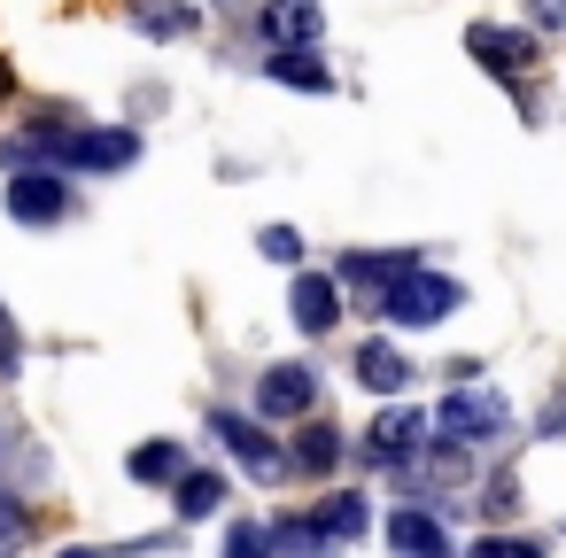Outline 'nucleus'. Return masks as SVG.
<instances>
[{"mask_svg": "<svg viewBox=\"0 0 566 558\" xmlns=\"http://www.w3.org/2000/svg\"><path fill=\"white\" fill-rule=\"evenodd\" d=\"M458 303H465V287H458L450 272L411 264L403 280H388V287H380V303H373V310H380L388 326H434V318H450Z\"/></svg>", "mask_w": 566, "mask_h": 558, "instance_id": "f257e3e1", "label": "nucleus"}, {"mask_svg": "<svg viewBox=\"0 0 566 558\" xmlns=\"http://www.w3.org/2000/svg\"><path fill=\"white\" fill-rule=\"evenodd\" d=\"M434 427H442V442H458V450H465V442H504V434H512V403L465 380V388H450V403H442Z\"/></svg>", "mask_w": 566, "mask_h": 558, "instance_id": "f03ea898", "label": "nucleus"}, {"mask_svg": "<svg viewBox=\"0 0 566 558\" xmlns=\"http://www.w3.org/2000/svg\"><path fill=\"white\" fill-rule=\"evenodd\" d=\"M0 202H9L17 225H63V218H71V179L48 171V164H32V171L9 179V194H0Z\"/></svg>", "mask_w": 566, "mask_h": 558, "instance_id": "7ed1b4c3", "label": "nucleus"}, {"mask_svg": "<svg viewBox=\"0 0 566 558\" xmlns=\"http://www.w3.org/2000/svg\"><path fill=\"white\" fill-rule=\"evenodd\" d=\"M210 434H218V442H226V450H233V457H241L256 481H280V473H287L280 442H272L256 419H241V411H210Z\"/></svg>", "mask_w": 566, "mask_h": 558, "instance_id": "20e7f679", "label": "nucleus"}, {"mask_svg": "<svg viewBox=\"0 0 566 558\" xmlns=\"http://www.w3.org/2000/svg\"><path fill=\"white\" fill-rule=\"evenodd\" d=\"M318 403V372L311 365H272L264 380H256V411L264 419H303Z\"/></svg>", "mask_w": 566, "mask_h": 558, "instance_id": "39448f33", "label": "nucleus"}, {"mask_svg": "<svg viewBox=\"0 0 566 558\" xmlns=\"http://www.w3.org/2000/svg\"><path fill=\"white\" fill-rule=\"evenodd\" d=\"M465 48H473V63H489L496 78H527V71H535V40H527V32L473 24V32H465Z\"/></svg>", "mask_w": 566, "mask_h": 558, "instance_id": "423d86ee", "label": "nucleus"}, {"mask_svg": "<svg viewBox=\"0 0 566 558\" xmlns=\"http://www.w3.org/2000/svg\"><path fill=\"white\" fill-rule=\"evenodd\" d=\"M287 310H295L303 334H334V318H342V280H334V272H303L295 295H287Z\"/></svg>", "mask_w": 566, "mask_h": 558, "instance_id": "0eeeda50", "label": "nucleus"}, {"mask_svg": "<svg viewBox=\"0 0 566 558\" xmlns=\"http://www.w3.org/2000/svg\"><path fill=\"white\" fill-rule=\"evenodd\" d=\"M326 32V9H318V0H272V9H264V40L272 48H311Z\"/></svg>", "mask_w": 566, "mask_h": 558, "instance_id": "6e6552de", "label": "nucleus"}, {"mask_svg": "<svg viewBox=\"0 0 566 558\" xmlns=\"http://www.w3.org/2000/svg\"><path fill=\"white\" fill-rule=\"evenodd\" d=\"M388 550L396 558H450V535H442L434 512H396L388 519Z\"/></svg>", "mask_w": 566, "mask_h": 558, "instance_id": "1a4fd4ad", "label": "nucleus"}, {"mask_svg": "<svg viewBox=\"0 0 566 558\" xmlns=\"http://www.w3.org/2000/svg\"><path fill=\"white\" fill-rule=\"evenodd\" d=\"M264 78H280V86H303V94H334V71H326L311 48H272Z\"/></svg>", "mask_w": 566, "mask_h": 558, "instance_id": "9d476101", "label": "nucleus"}, {"mask_svg": "<svg viewBox=\"0 0 566 558\" xmlns=\"http://www.w3.org/2000/svg\"><path fill=\"white\" fill-rule=\"evenodd\" d=\"M357 380H365L373 396H396V388L411 380V357H403L396 341H365V349H357Z\"/></svg>", "mask_w": 566, "mask_h": 558, "instance_id": "9b49d317", "label": "nucleus"}, {"mask_svg": "<svg viewBox=\"0 0 566 558\" xmlns=\"http://www.w3.org/2000/svg\"><path fill=\"white\" fill-rule=\"evenodd\" d=\"M419 442H427V419H419V411H380V427H373V450H365V457L396 465V457H411Z\"/></svg>", "mask_w": 566, "mask_h": 558, "instance_id": "f8f14e48", "label": "nucleus"}, {"mask_svg": "<svg viewBox=\"0 0 566 558\" xmlns=\"http://www.w3.org/2000/svg\"><path fill=\"white\" fill-rule=\"evenodd\" d=\"M171 504H179V519H210V512L226 504V473H202V465H187V473L171 481Z\"/></svg>", "mask_w": 566, "mask_h": 558, "instance_id": "ddd939ff", "label": "nucleus"}, {"mask_svg": "<svg viewBox=\"0 0 566 558\" xmlns=\"http://www.w3.org/2000/svg\"><path fill=\"white\" fill-rule=\"evenodd\" d=\"M264 543H272L280 558H334V535H326L318 519H272Z\"/></svg>", "mask_w": 566, "mask_h": 558, "instance_id": "4468645a", "label": "nucleus"}, {"mask_svg": "<svg viewBox=\"0 0 566 558\" xmlns=\"http://www.w3.org/2000/svg\"><path fill=\"white\" fill-rule=\"evenodd\" d=\"M125 473L148 481V488H156V481H179V473H187V450H179V442H140V450L125 457Z\"/></svg>", "mask_w": 566, "mask_h": 558, "instance_id": "2eb2a0df", "label": "nucleus"}, {"mask_svg": "<svg viewBox=\"0 0 566 558\" xmlns=\"http://www.w3.org/2000/svg\"><path fill=\"white\" fill-rule=\"evenodd\" d=\"M133 24H140L148 40H179V32H195V9H171V0H140Z\"/></svg>", "mask_w": 566, "mask_h": 558, "instance_id": "dca6fc26", "label": "nucleus"}, {"mask_svg": "<svg viewBox=\"0 0 566 558\" xmlns=\"http://www.w3.org/2000/svg\"><path fill=\"white\" fill-rule=\"evenodd\" d=\"M334 457H342V434H334V427H303V442H295L287 465H303V473H334Z\"/></svg>", "mask_w": 566, "mask_h": 558, "instance_id": "f3484780", "label": "nucleus"}, {"mask_svg": "<svg viewBox=\"0 0 566 558\" xmlns=\"http://www.w3.org/2000/svg\"><path fill=\"white\" fill-rule=\"evenodd\" d=\"M318 527H326L334 543L365 535V496H326V504H318Z\"/></svg>", "mask_w": 566, "mask_h": 558, "instance_id": "a211bd4d", "label": "nucleus"}, {"mask_svg": "<svg viewBox=\"0 0 566 558\" xmlns=\"http://www.w3.org/2000/svg\"><path fill=\"white\" fill-rule=\"evenodd\" d=\"M226 558H272L264 519H233V527H226Z\"/></svg>", "mask_w": 566, "mask_h": 558, "instance_id": "6ab92c4d", "label": "nucleus"}, {"mask_svg": "<svg viewBox=\"0 0 566 558\" xmlns=\"http://www.w3.org/2000/svg\"><path fill=\"white\" fill-rule=\"evenodd\" d=\"M256 249H264L272 264H303V233H295V225H264V233H256Z\"/></svg>", "mask_w": 566, "mask_h": 558, "instance_id": "aec40b11", "label": "nucleus"}, {"mask_svg": "<svg viewBox=\"0 0 566 558\" xmlns=\"http://www.w3.org/2000/svg\"><path fill=\"white\" fill-rule=\"evenodd\" d=\"M17 365H24V334H17L9 303H0V380H17Z\"/></svg>", "mask_w": 566, "mask_h": 558, "instance_id": "412c9836", "label": "nucleus"}, {"mask_svg": "<svg viewBox=\"0 0 566 558\" xmlns=\"http://www.w3.org/2000/svg\"><path fill=\"white\" fill-rule=\"evenodd\" d=\"M481 512H489V519H512V512H520V481H512V473H496V481H489V496H481Z\"/></svg>", "mask_w": 566, "mask_h": 558, "instance_id": "4be33fe9", "label": "nucleus"}, {"mask_svg": "<svg viewBox=\"0 0 566 558\" xmlns=\"http://www.w3.org/2000/svg\"><path fill=\"white\" fill-rule=\"evenodd\" d=\"M473 558H543V550H535L527 535H489V543H481Z\"/></svg>", "mask_w": 566, "mask_h": 558, "instance_id": "5701e85b", "label": "nucleus"}, {"mask_svg": "<svg viewBox=\"0 0 566 558\" xmlns=\"http://www.w3.org/2000/svg\"><path fill=\"white\" fill-rule=\"evenodd\" d=\"M17 535H24V504H17L9 488H0V550H9Z\"/></svg>", "mask_w": 566, "mask_h": 558, "instance_id": "b1692460", "label": "nucleus"}, {"mask_svg": "<svg viewBox=\"0 0 566 558\" xmlns=\"http://www.w3.org/2000/svg\"><path fill=\"white\" fill-rule=\"evenodd\" d=\"M543 434H566V388L551 396V411H543Z\"/></svg>", "mask_w": 566, "mask_h": 558, "instance_id": "393cba45", "label": "nucleus"}, {"mask_svg": "<svg viewBox=\"0 0 566 558\" xmlns=\"http://www.w3.org/2000/svg\"><path fill=\"white\" fill-rule=\"evenodd\" d=\"M9 94H17V71H9V63H0V102H9Z\"/></svg>", "mask_w": 566, "mask_h": 558, "instance_id": "a878e982", "label": "nucleus"}, {"mask_svg": "<svg viewBox=\"0 0 566 558\" xmlns=\"http://www.w3.org/2000/svg\"><path fill=\"white\" fill-rule=\"evenodd\" d=\"M63 558H86V550H63Z\"/></svg>", "mask_w": 566, "mask_h": 558, "instance_id": "bb28decb", "label": "nucleus"}]
</instances>
